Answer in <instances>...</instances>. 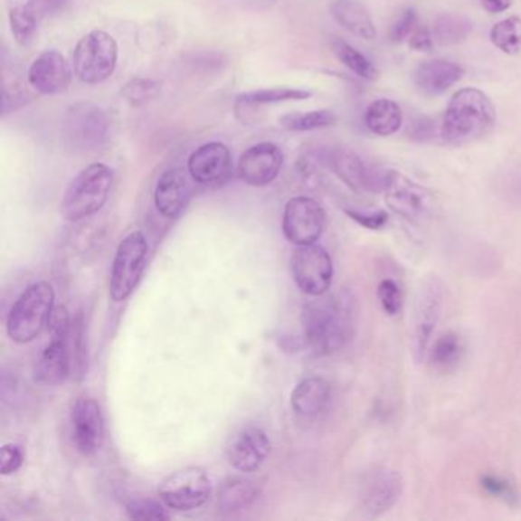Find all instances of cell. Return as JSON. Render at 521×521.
Returning a JSON list of instances; mask_svg holds the SVG:
<instances>
[{"label": "cell", "mask_w": 521, "mask_h": 521, "mask_svg": "<svg viewBox=\"0 0 521 521\" xmlns=\"http://www.w3.org/2000/svg\"><path fill=\"white\" fill-rule=\"evenodd\" d=\"M471 33V20L465 15L440 14L434 22V39L440 44L462 43Z\"/></svg>", "instance_id": "31"}, {"label": "cell", "mask_w": 521, "mask_h": 521, "mask_svg": "<svg viewBox=\"0 0 521 521\" xmlns=\"http://www.w3.org/2000/svg\"><path fill=\"white\" fill-rule=\"evenodd\" d=\"M383 193L387 205L407 221L422 223L436 212L433 194L403 173L389 170Z\"/></svg>", "instance_id": "11"}, {"label": "cell", "mask_w": 521, "mask_h": 521, "mask_svg": "<svg viewBox=\"0 0 521 521\" xmlns=\"http://www.w3.org/2000/svg\"><path fill=\"white\" fill-rule=\"evenodd\" d=\"M463 70L450 60H431L419 66L414 80L418 88L428 95L443 94L462 79Z\"/></svg>", "instance_id": "23"}, {"label": "cell", "mask_w": 521, "mask_h": 521, "mask_svg": "<svg viewBox=\"0 0 521 521\" xmlns=\"http://www.w3.org/2000/svg\"><path fill=\"white\" fill-rule=\"evenodd\" d=\"M347 216L354 219L359 225L365 226L369 230H381L387 225L389 216L383 210H358V208H347Z\"/></svg>", "instance_id": "40"}, {"label": "cell", "mask_w": 521, "mask_h": 521, "mask_svg": "<svg viewBox=\"0 0 521 521\" xmlns=\"http://www.w3.org/2000/svg\"><path fill=\"white\" fill-rule=\"evenodd\" d=\"M332 48L339 62L345 64L346 68H349L354 74L365 80H374L378 77V71L374 63L358 50H355L352 44L346 43L345 40L336 39L332 42Z\"/></svg>", "instance_id": "33"}, {"label": "cell", "mask_w": 521, "mask_h": 521, "mask_svg": "<svg viewBox=\"0 0 521 521\" xmlns=\"http://www.w3.org/2000/svg\"><path fill=\"white\" fill-rule=\"evenodd\" d=\"M187 170L201 185L223 184L232 172V152L219 141L204 144L188 157Z\"/></svg>", "instance_id": "17"}, {"label": "cell", "mask_w": 521, "mask_h": 521, "mask_svg": "<svg viewBox=\"0 0 521 521\" xmlns=\"http://www.w3.org/2000/svg\"><path fill=\"white\" fill-rule=\"evenodd\" d=\"M482 4L485 10L497 14V13L507 11L511 6V0H482Z\"/></svg>", "instance_id": "46"}, {"label": "cell", "mask_w": 521, "mask_h": 521, "mask_svg": "<svg viewBox=\"0 0 521 521\" xmlns=\"http://www.w3.org/2000/svg\"><path fill=\"white\" fill-rule=\"evenodd\" d=\"M491 42L505 54H518L521 51V19L507 17L492 26Z\"/></svg>", "instance_id": "34"}, {"label": "cell", "mask_w": 521, "mask_h": 521, "mask_svg": "<svg viewBox=\"0 0 521 521\" xmlns=\"http://www.w3.org/2000/svg\"><path fill=\"white\" fill-rule=\"evenodd\" d=\"M54 300V288L48 281L28 286L15 300L6 318L8 336L17 345L34 341L50 323Z\"/></svg>", "instance_id": "3"}, {"label": "cell", "mask_w": 521, "mask_h": 521, "mask_svg": "<svg viewBox=\"0 0 521 521\" xmlns=\"http://www.w3.org/2000/svg\"><path fill=\"white\" fill-rule=\"evenodd\" d=\"M72 442L83 456H92L104 442V418L94 398L77 399L71 412Z\"/></svg>", "instance_id": "15"}, {"label": "cell", "mask_w": 521, "mask_h": 521, "mask_svg": "<svg viewBox=\"0 0 521 521\" xmlns=\"http://www.w3.org/2000/svg\"><path fill=\"white\" fill-rule=\"evenodd\" d=\"M496 190L505 204L521 212V164L507 168L498 175Z\"/></svg>", "instance_id": "36"}, {"label": "cell", "mask_w": 521, "mask_h": 521, "mask_svg": "<svg viewBox=\"0 0 521 521\" xmlns=\"http://www.w3.org/2000/svg\"><path fill=\"white\" fill-rule=\"evenodd\" d=\"M330 14L339 25L356 37L365 40H374L376 37V28L374 20L358 0H332Z\"/></svg>", "instance_id": "24"}, {"label": "cell", "mask_w": 521, "mask_h": 521, "mask_svg": "<svg viewBox=\"0 0 521 521\" xmlns=\"http://www.w3.org/2000/svg\"><path fill=\"white\" fill-rule=\"evenodd\" d=\"M443 306V283L438 277H428L423 281L414 305L412 349L418 363H422L431 347L434 329L438 326Z\"/></svg>", "instance_id": "10"}, {"label": "cell", "mask_w": 521, "mask_h": 521, "mask_svg": "<svg viewBox=\"0 0 521 521\" xmlns=\"http://www.w3.org/2000/svg\"><path fill=\"white\" fill-rule=\"evenodd\" d=\"M117 63L118 44L106 31H90L75 46L74 72L83 83H103L115 72Z\"/></svg>", "instance_id": "6"}, {"label": "cell", "mask_w": 521, "mask_h": 521, "mask_svg": "<svg viewBox=\"0 0 521 521\" xmlns=\"http://www.w3.org/2000/svg\"><path fill=\"white\" fill-rule=\"evenodd\" d=\"M321 163L356 193H383L389 175V170L370 166L350 148H327L321 153Z\"/></svg>", "instance_id": "7"}, {"label": "cell", "mask_w": 521, "mask_h": 521, "mask_svg": "<svg viewBox=\"0 0 521 521\" xmlns=\"http://www.w3.org/2000/svg\"><path fill=\"white\" fill-rule=\"evenodd\" d=\"M325 225V210L312 197L296 196L286 204L281 228L290 243L297 246L317 243Z\"/></svg>", "instance_id": "13"}, {"label": "cell", "mask_w": 521, "mask_h": 521, "mask_svg": "<svg viewBox=\"0 0 521 521\" xmlns=\"http://www.w3.org/2000/svg\"><path fill=\"white\" fill-rule=\"evenodd\" d=\"M463 343L460 336L454 332H447L440 335L434 341L430 350H428V358L430 365L438 372H450L456 369L460 359H462Z\"/></svg>", "instance_id": "28"}, {"label": "cell", "mask_w": 521, "mask_h": 521, "mask_svg": "<svg viewBox=\"0 0 521 521\" xmlns=\"http://www.w3.org/2000/svg\"><path fill=\"white\" fill-rule=\"evenodd\" d=\"M401 474L392 468H374L365 476L359 494V507L367 518H378L392 509L403 496Z\"/></svg>", "instance_id": "14"}, {"label": "cell", "mask_w": 521, "mask_h": 521, "mask_svg": "<svg viewBox=\"0 0 521 521\" xmlns=\"http://www.w3.org/2000/svg\"><path fill=\"white\" fill-rule=\"evenodd\" d=\"M283 167V152L274 143H260L248 148L237 166L243 183L251 187H265L276 181Z\"/></svg>", "instance_id": "16"}, {"label": "cell", "mask_w": 521, "mask_h": 521, "mask_svg": "<svg viewBox=\"0 0 521 521\" xmlns=\"http://www.w3.org/2000/svg\"><path fill=\"white\" fill-rule=\"evenodd\" d=\"M365 121L370 132L379 137H389L401 128L403 112L392 99H379L365 110Z\"/></svg>", "instance_id": "26"}, {"label": "cell", "mask_w": 521, "mask_h": 521, "mask_svg": "<svg viewBox=\"0 0 521 521\" xmlns=\"http://www.w3.org/2000/svg\"><path fill=\"white\" fill-rule=\"evenodd\" d=\"M279 123H280V128L289 132H310V130L334 126L336 123V117L332 110L320 109L312 112L288 113L279 119Z\"/></svg>", "instance_id": "30"}, {"label": "cell", "mask_w": 521, "mask_h": 521, "mask_svg": "<svg viewBox=\"0 0 521 521\" xmlns=\"http://www.w3.org/2000/svg\"><path fill=\"white\" fill-rule=\"evenodd\" d=\"M356 323V300L343 290L335 296L315 297L301 310L306 345L315 355L334 354L352 338Z\"/></svg>", "instance_id": "1"}, {"label": "cell", "mask_w": 521, "mask_h": 521, "mask_svg": "<svg viewBox=\"0 0 521 521\" xmlns=\"http://www.w3.org/2000/svg\"><path fill=\"white\" fill-rule=\"evenodd\" d=\"M113 172L106 164H90L72 179L60 204L66 221L79 222L99 213L112 190Z\"/></svg>", "instance_id": "4"}, {"label": "cell", "mask_w": 521, "mask_h": 521, "mask_svg": "<svg viewBox=\"0 0 521 521\" xmlns=\"http://www.w3.org/2000/svg\"><path fill=\"white\" fill-rule=\"evenodd\" d=\"M148 243L143 232H130L119 243L110 272V298L124 301L132 294L147 263Z\"/></svg>", "instance_id": "8"}, {"label": "cell", "mask_w": 521, "mask_h": 521, "mask_svg": "<svg viewBox=\"0 0 521 521\" xmlns=\"http://www.w3.org/2000/svg\"><path fill=\"white\" fill-rule=\"evenodd\" d=\"M110 119L104 109L97 104L79 103L66 110L62 139L71 152H92L108 141Z\"/></svg>", "instance_id": "5"}, {"label": "cell", "mask_w": 521, "mask_h": 521, "mask_svg": "<svg viewBox=\"0 0 521 521\" xmlns=\"http://www.w3.org/2000/svg\"><path fill=\"white\" fill-rule=\"evenodd\" d=\"M24 465V451L15 443H5L2 447V456H0V472L4 476H10L19 471Z\"/></svg>", "instance_id": "41"}, {"label": "cell", "mask_w": 521, "mask_h": 521, "mask_svg": "<svg viewBox=\"0 0 521 521\" xmlns=\"http://www.w3.org/2000/svg\"><path fill=\"white\" fill-rule=\"evenodd\" d=\"M66 338H52L44 347L35 365V381L46 385H59L71 376L70 350Z\"/></svg>", "instance_id": "21"}, {"label": "cell", "mask_w": 521, "mask_h": 521, "mask_svg": "<svg viewBox=\"0 0 521 521\" xmlns=\"http://www.w3.org/2000/svg\"><path fill=\"white\" fill-rule=\"evenodd\" d=\"M226 458L237 471L254 472L270 456V440L261 428L248 425L226 443Z\"/></svg>", "instance_id": "18"}, {"label": "cell", "mask_w": 521, "mask_h": 521, "mask_svg": "<svg viewBox=\"0 0 521 521\" xmlns=\"http://www.w3.org/2000/svg\"><path fill=\"white\" fill-rule=\"evenodd\" d=\"M28 94L19 88L10 89L6 86L4 90V117L8 113L14 112L17 109L28 103Z\"/></svg>", "instance_id": "43"}, {"label": "cell", "mask_w": 521, "mask_h": 521, "mask_svg": "<svg viewBox=\"0 0 521 521\" xmlns=\"http://www.w3.org/2000/svg\"><path fill=\"white\" fill-rule=\"evenodd\" d=\"M494 121L496 110L487 95L478 89H462L448 104L440 133L447 143H468L485 135Z\"/></svg>", "instance_id": "2"}, {"label": "cell", "mask_w": 521, "mask_h": 521, "mask_svg": "<svg viewBox=\"0 0 521 521\" xmlns=\"http://www.w3.org/2000/svg\"><path fill=\"white\" fill-rule=\"evenodd\" d=\"M379 305L385 314L390 317L398 315L403 310V296L401 286L392 279H385L378 286Z\"/></svg>", "instance_id": "38"}, {"label": "cell", "mask_w": 521, "mask_h": 521, "mask_svg": "<svg viewBox=\"0 0 521 521\" xmlns=\"http://www.w3.org/2000/svg\"><path fill=\"white\" fill-rule=\"evenodd\" d=\"M410 48L423 51V52H430L433 50V35L430 34L428 28L419 26L418 30L414 31L410 37Z\"/></svg>", "instance_id": "45"}, {"label": "cell", "mask_w": 521, "mask_h": 521, "mask_svg": "<svg viewBox=\"0 0 521 521\" xmlns=\"http://www.w3.org/2000/svg\"><path fill=\"white\" fill-rule=\"evenodd\" d=\"M66 343H68V350H70L71 376L80 381L88 369V350H86L83 315L79 314L72 320Z\"/></svg>", "instance_id": "29"}, {"label": "cell", "mask_w": 521, "mask_h": 521, "mask_svg": "<svg viewBox=\"0 0 521 521\" xmlns=\"http://www.w3.org/2000/svg\"><path fill=\"white\" fill-rule=\"evenodd\" d=\"M156 94L157 84L153 83L152 80L135 79L128 81L123 89L124 97L135 106L147 103L150 99H155Z\"/></svg>", "instance_id": "39"}, {"label": "cell", "mask_w": 521, "mask_h": 521, "mask_svg": "<svg viewBox=\"0 0 521 521\" xmlns=\"http://www.w3.org/2000/svg\"><path fill=\"white\" fill-rule=\"evenodd\" d=\"M40 17L30 4L17 5L10 11L11 34L20 46H28L34 40Z\"/></svg>", "instance_id": "32"}, {"label": "cell", "mask_w": 521, "mask_h": 521, "mask_svg": "<svg viewBox=\"0 0 521 521\" xmlns=\"http://www.w3.org/2000/svg\"><path fill=\"white\" fill-rule=\"evenodd\" d=\"M260 496V489L256 483L245 478H232L223 483L217 496V507L222 512L232 514L251 507Z\"/></svg>", "instance_id": "25"}, {"label": "cell", "mask_w": 521, "mask_h": 521, "mask_svg": "<svg viewBox=\"0 0 521 521\" xmlns=\"http://www.w3.org/2000/svg\"><path fill=\"white\" fill-rule=\"evenodd\" d=\"M157 494L170 509L193 511L208 502L212 496V480L204 468H184L164 478L157 488Z\"/></svg>", "instance_id": "9"}, {"label": "cell", "mask_w": 521, "mask_h": 521, "mask_svg": "<svg viewBox=\"0 0 521 521\" xmlns=\"http://www.w3.org/2000/svg\"><path fill=\"white\" fill-rule=\"evenodd\" d=\"M28 4L39 14L40 19H43L46 15L57 14L60 11H63L70 4V0H30Z\"/></svg>", "instance_id": "44"}, {"label": "cell", "mask_w": 521, "mask_h": 521, "mask_svg": "<svg viewBox=\"0 0 521 521\" xmlns=\"http://www.w3.org/2000/svg\"><path fill=\"white\" fill-rule=\"evenodd\" d=\"M72 71L63 55L57 51H44L31 63L28 83L39 94H63L71 86Z\"/></svg>", "instance_id": "19"}, {"label": "cell", "mask_w": 521, "mask_h": 521, "mask_svg": "<svg viewBox=\"0 0 521 521\" xmlns=\"http://www.w3.org/2000/svg\"><path fill=\"white\" fill-rule=\"evenodd\" d=\"M290 270L301 292L325 296L334 280V263L329 252L317 243L298 246L290 257Z\"/></svg>", "instance_id": "12"}, {"label": "cell", "mask_w": 521, "mask_h": 521, "mask_svg": "<svg viewBox=\"0 0 521 521\" xmlns=\"http://www.w3.org/2000/svg\"><path fill=\"white\" fill-rule=\"evenodd\" d=\"M126 512L132 520L164 521L168 518V514L163 505L150 498H137L128 502Z\"/></svg>", "instance_id": "37"}, {"label": "cell", "mask_w": 521, "mask_h": 521, "mask_svg": "<svg viewBox=\"0 0 521 521\" xmlns=\"http://www.w3.org/2000/svg\"><path fill=\"white\" fill-rule=\"evenodd\" d=\"M190 173L184 168H168L157 179L155 187V205L159 214L167 219L181 216L192 199L193 188Z\"/></svg>", "instance_id": "20"}, {"label": "cell", "mask_w": 521, "mask_h": 521, "mask_svg": "<svg viewBox=\"0 0 521 521\" xmlns=\"http://www.w3.org/2000/svg\"><path fill=\"white\" fill-rule=\"evenodd\" d=\"M416 22H418V14H416L414 8H407V10L403 11V14L399 15V19L394 22L392 30H390L392 42H403L414 30Z\"/></svg>", "instance_id": "42"}, {"label": "cell", "mask_w": 521, "mask_h": 521, "mask_svg": "<svg viewBox=\"0 0 521 521\" xmlns=\"http://www.w3.org/2000/svg\"><path fill=\"white\" fill-rule=\"evenodd\" d=\"M332 396V387L325 378H306L297 384L290 394V407L300 416L314 418L325 412Z\"/></svg>", "instance_id": "22"}, {"label": "cell", "mask_w": 521, "mask_h": 521, "mask_svg": "<svg viewBox=\"0 0 521 521\" xmlns=\"http://www.w3.org/2000/svg\"><path fill=\"white\" fill-rule=\"evenodd\" d=\"M480 487L488 496L497 498L500 502L507 503L509 507H518L521 505V492L509 478L487 472L480 476Z\"/></svg>", "instance_id": "35"}, {"label": "cell", "mask_w": 521, "mask_h": 521, "mask_svg": "<svg viewBox=\"0 0 521 521\" xmlns=\"http://www.w3.org/2000/svg\"><path fill=\"white\" fill-rule=\"evenodd\" d=\"M312 97V92L306 89L272 88L260 89L241 94L236 99L237 113L245 112L248 109H257L270 104L286 103V101H301Z\"/></svg>", "instance_id": "27"}]
</instances>
